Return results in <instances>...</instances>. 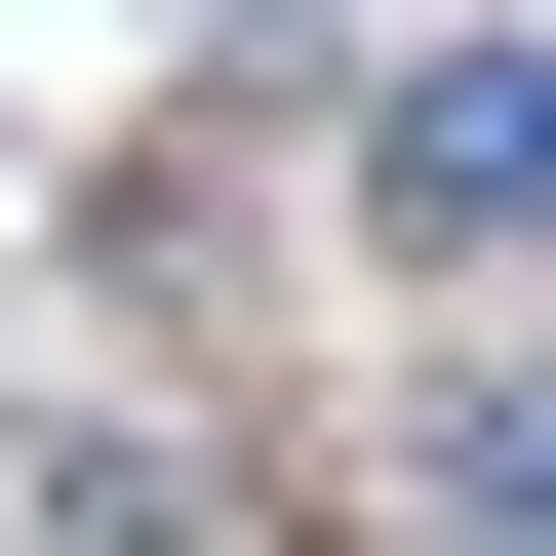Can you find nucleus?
<instances>
[{
  "label": "nucleus",
  "mask_w": 556,
  "mask_h": 556,
  "mask_svg": "<svg viewBox=\"0 0 556 556\" xmlns=\"http://www.w3.org/2000/svg\"><path fill=\"white\" fill-rule=\"evenodd\" d=\"M358 199L397 239H556V40H438V80L358 119Z\"/></svg>",
  "instance_id": "nucleus-1"
},
{
  "label": "nucleus",
  "mask_w": 556,
  "mask_h": 556,
  "mask_svg": "<svg viewBox=\"0 0 556 556\" xmlns=\"http://www.w3.org/2000/svg\"><path fill=\"white\" fill-rule=\"evenodd\" d=\"M438 517H477V556H556V397H438Z\"/></svg>",
  "instance_id": "nucleus-2"
}]
</instances>
